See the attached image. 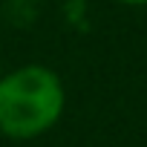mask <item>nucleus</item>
I'll use <instances>...</instances> for the list:
<instances>
[{
    "label": "nucleus",
    "instance_id": "nucleus-1",
    "mask_svg": "<svg viewBox=\"0 0 147 147\" xmlns=\"http://www.w3.org/2000/svg\"><path fill=\"white\" fill-rule=\"evenodd\" d=\"M66 95L58 72L26 63L0 78V133L9 138H35L52 130L63 113Z\"/></svg>",
    "mask_w": 147,
    "mask_h": 147
},
{
    "label": "nucleus",
    "instance_id": "nucleus-2",
    "mask_svg": "<svg viewBox=\"0 0 147 147\" xmlns=\"http://www.w3.org/2000/svg\"><path fill=\"white\" fill-rule=\"evenodd\" d=\"M118 3H127V6H147V0H118Z\"/></svg>",
    "mask_w": 147,
    "mask_h": 147
},
{
    "label": "nucleus",
    "instance_id": "nucleus-3",
    "mask_svg": "<svg viewBox=\"0 0 147 147\" xmlns=\"http://www.w3.org/2000/svg\"><path fill=\"white\" fill-rule=\"evenodd\" d=\"M0 78H3V72H0Z\"/></svg>",
    "mask_w": 147,
    "mask_h": 147
}]
</instances>
